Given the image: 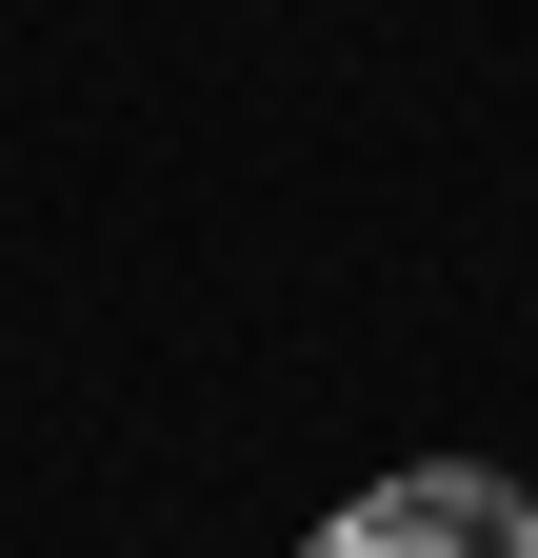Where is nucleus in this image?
Segmentation results:
<instances>
[{"label":"nucleus","mask_w":538,"mask_h":558,"mask_svg":"<svg viewBox=\"0 0 538 558\" xmlns=\"http://www.w3.org/2000/svg\"><path fill=\"white\" fill-rule=\"evenodd\" d=\"M299 558H538V499L479 459H419V478H379V499H340Z\"/></svg>","instance_id":"nucleus-1"}]
</instances>
